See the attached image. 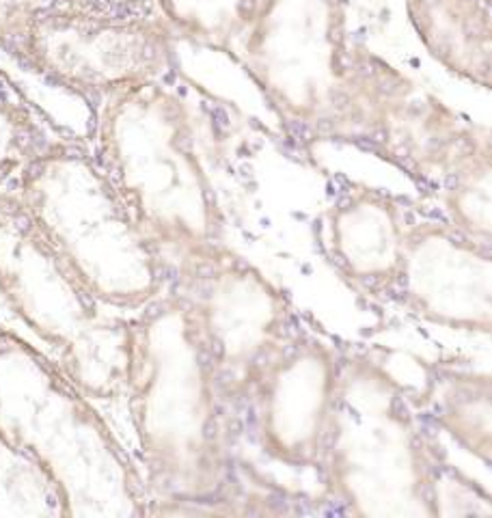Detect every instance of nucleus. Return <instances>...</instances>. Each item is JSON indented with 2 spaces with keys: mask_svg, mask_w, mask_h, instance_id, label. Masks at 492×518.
<instances>
[{
  "mask_svg": "<svg viewBox=\"0 0 492 518\" xmlns=\"http://www.w3.org/2000/svg\"><path fill=\"white\" fill-rule=\"evenodd\" d=\"M173 41L156 13L91 15L37 7L7 52L48 80L99 102L158 80Z\"/></svg>",
  "mask_w": 492,
  "mask_h": 518,
  "instance_id": "nucleus-6",
  "label": "nucleus"
},
{
  "mask_svg": "<svg viewBox=\"0 0 492 518\" xmlns=\"http://www.w3.org/2000/svg\"><path fill=\"white\" fill-rule=\"evenodd\" d=\"M13 190L102 305L132 309L153 296L160 251L134 225L91 149L61 139L22 173Z\"/></svg>",
  "mask_w": 492,
  "mask_h": 518,
  "instance_id": "nucleus-4",
  "label": "nucleus"
},
{
  "mask_svg": "<svg viewBox=\"0 0 492 518\" xmlns=\"http://www.w3.org/2000/svg\"><path fill=\"white\" fill-rule=\"evenodd\" d=\"M93 160L158 251L218 246L221 203L199 119L158 80L99 99Z\"/></svg>",
  "mask_w": 492,
  "mask_h": 518,
  "instance_id": "nucleus-2",
  "label": "nucleus"
},
{
  "mask_svg": "<svg viewBox=\"0 0 492 518\" xmlns=\"http://www.w3.org/2000/svg\"><path fill=\"white\" fill-rule=\"evenodd\" d=\"M37 7L39 0H0V46L4 50Z\"/></svg>",
  "mask_w": 492,
  "mask_h": 518,
  "instance_id": "nucleus-12",
  "label": "nucleus"
},
{
  "mask_svg": "<svg viewBox=\"0 0 492 518\" xmlns=\"http://www.w3.org/2000/svg\"><path fill=\"white\" fill-rule=\"evenodd\" d=\"M255 0H151L173 37L229 52L242 44Z\"/></svg>",
  "mask_w": 492,
  "mask_h": 518,
  "instance_id": "nucleus-9",
  "label": "nucleus"
},
{
  "mask_svg": "<svg viewBox=\"0 0 492 518\" xmlns=\"http://www.w3.org/2000/svg\"><path fill=\"white\" fill-rule=\"evenodd\" d=\"M145 0H39V7L76 11V13L91 15H138L153 13L143 11Z\"/></svg>",
  "mask_w": 492,
  "mask_h": 518,
  "instance_id": "nucleus-11",
  "label": "nucleus"
},
{
  "mask_svg": "<svg viewBox=\"0 0 492 518\" xmlns=\"http://www.w3.org/2000/svg\"><path fill=\"white\" fill-rule=\"evenodd\" d=\"M61 139L26 99L0 89V194L13 190L22 173Z\"/></svg>",
  "mask_w": 492,
  "mask_h": 518,
  "instance_id": "nucleus-10",
  "label": "nucleus"
},
{
  "mask_svg": "<svg viewBox=\"0 0 492 518\" xmlns=\"http://www.w3.org/2000/svg\"><path fill=\"white\" fill-rule=\"evenodd\" d=\"M328 242L350 277L397 279L410 229L408 210L380 188L354 184L326 214Z\"/></svg>",
  "mask_w": 492,
  "mask_h": 518,
  "instance_id": "nucleus-7",
  "label": "nucleus"
},
{
  "mask_svg": "<svg viewBox=\"0 0 492 518\" xmlns=\"http://www.w3.org/2000/svg\"><path fill=\"white\" fill-rule=\"evenodd\" d=\"M242 61L302 139L365 141L395 158L404 76L348 41V0H255Z\"/></svg>",
  "mask_w": 492,
  "mask_h": 518,
  "instance_id": "nucleus-1",
  "label": "nucleus"
},
{
  "mask_svg": "<svg viewBox=\"0 0 492 518\" xmlns=\"http://www.w3.org/2000/svg\"><path fill=\"white\" fill-rule=\"evenodd\" d=\"M0 298L56 354L89 397L126 384L130 324L106 313L15 190L0 194Z\"/></svg>",
  "mask_w": 492,
  "mask_h": 518,
  "instance_id": "nucleus-5",
  "label": "nucleus"
},
{
  "mask_svg": "<svg viewBox=\"0 0 492 518\" xmlns=\"http://www.w3.org/2000/svg\"><path fill=\"white\" fill-rule=\"evenodd\" d=\"M0 447L45 479L65 516L136 512L134 473L87 391L7 326H0Z\"/></svg>",
  "mask_w": 492,
  "mask_h": 518,
  "instance_id": "nucleus-3",
  "label": "nucleus"
},
{
  "mask_svg": "<svg viewBox=\"0 0 492 518\" xmlns=\"http://www.w3.org/2000/svg\"><path fill=\"white\" fill-rule=\"evenodd\" d=\"M406 9L432 54L488 85L490 0H406Z\"/></svg>",
  "mask_w": 492,
  "mask_h": 518,
  "instance_id": "nucleus-8",
  "label": "nucleus"
}]
</instances>
